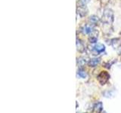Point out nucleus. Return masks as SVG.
<instances>
[{
  "instance_id": "nucleus-1",
  "label": "nucleus",
  "mask_w": 121,
  "mask_h": 113,
  "mask_svg": "<svg viewBox=\"0 0 121 113\" xmlns=\"http://www.w3.org/2000/svg\"><path fill=\"white\" fill-rule=\"evenodd\" d=\"M113 21V13L111 9L104 10L102 15V22L106 24H111Z\"/></svg>"
},
{
  "instance_id": "nucleus-2",
  "label": "nucleus",
  "mask_w": 121,
  "mask_h": 113,
  "mask_svg": "<svg viewBox=\"0 0 121 113\" xmlns=\"http://www.w3.org/2000/svg\"><path fill=\"white\" fill-rule=\"evenodd\" d=\"M98 81L101 85H104L110 79V74L106 71H102L97 76Z\"/></svg>"
},
{
  "instance_id": "nucleus-3",
  "label": "nucleus",
  "mask_w": 121,
  "mask_h": 113,
  "mask_svg": "<svg viewBox=\"0 0 121 113\" xmlns=\"http://www.w3.org/2000/svg\"><path fill=\"white\" fill-rule=\"evenodd\" d=\"M77 13L80 17H85L88 14V10L86 8V6L79 3V6L77 7Z\"/></svg>"
},
{
  "instance_id": "nucleus-4",
  "label": "nucleus",
  "mask_w": 121,
  "mask_h": 113,
  "mask_svg": "<svg viewBox=\"0 0 121 113\" xmlns=\"http://www.w3.org/2000/svg\"><path fill=\"white\" fill-rule=\"evenodd\" d=\"M81 31L83 34H86V35H91L95 32V29H93V27L92 26H89V25H85L83 26Z\"/></svg>"
},
{
  "instance_id": "nucleus-5",
  "label": "nucleus",
  "mask_w": 121,
  "mask_h": 113,
  "mask_svg": "<svg viewBox=\"0 0 121 113\" xmlns=\"http://www.w3.org/2000/svg\"><path fill=\"white\" fill-rule=\"evenodd\" d=\"M102 109H103L102 103L101 102H98L94 105L92 113H101L102 112Z\"/></svg>"
},
{
  "instance_id": "nucleus-6",
  "label": "nucleus",
  "mask_w": 121,
  "mask_h": 113,
  "mask_svg": "<svg viewBox=\"0 0 121 113\" xmlns=\"http://www.w3.org/2000/svg\"><path fill=\"white\" fill-rule=\"evenodd\" d=\"M92 48H93V50L95 51V52L96 54H100V53H102L105 50L104 45L102 44H97L95 45Z\"/></svg>"
},
{
  "instance_id": "nucleus-7",
  "label": "nucleus",
  "mask_w": 121,
  "mask_h": 113,
  "mask_svg": "<svg viewBox=\"0 0 121 113\" xmlns=\"http://www.w3.org/2000/svg\"><path fill=\"white\" fill-rule=\"evenodd\" d=\"M100 61H101V59L100 58H97V57L92 58V59H91L89 60L88 64H89V66L90 67H95L97 65H98V64H99Z\"/></svg>"
},
{
  "instance_id": "nucleus-8",
  "label": "nucleus",
  "mask_w": 121,
  "mask_h": 113,
  "mask_svg": "<svg viewBox=\"0 0 121 113\" xmlns=\"http://www.w3.org/2000/svg\"><path fill=\"white\" fill-rule=\"evenodd\" d=\"M77 47L78 51L79 52H83L85 51V45L80 39H77Z\"/></svg>"
},
{
  "instance_id": "nucleus-9",
  "label": "nucleus",
  "mask_w": 121,
  "mask_h": 113,
  "mask_svg": "<svg viewBox=\"0 0 121 113\" xmlns=\"http://www.w3.org/2000/svg\"><path fill=\"white\" fill-rule=\"evenodd\" d=\"M87 59L86 57H83V56H82V57H79L78 60H77V64L79 66H83L85 65V64L87 63Z\"/></svg>"
},
{
  "instance_id": "nucleus-10",
  "label": "nucleus",
  "mask_w": 121,
  "mask_h": 113,
  "mask_svg": "<svg viewBox=\"0 0 121 113\" xmlns=\"http://www.w3.org/2000/svg\"><path fill=\"white\" fill-rule=\"evenodd\" d=\"M89 21L93 24H97L98 21H99V18H98L95 15H92L89 17Z\"/></svg>"
},
{
  "instance_id": "nucleus-11",
  "label": "nucleus",
  "mask_w": 121,
  "mask_h": 113,
  "mask_svg": "<svg viewBox=\"0 0 121 113\" xmlns=\"http://www.w3.org/2000/svg\"><path fill=\"white\" fill-rule=\"evenodd\" d=\"M77 74H78L79 76L82 78H86L87 77V73H86V71L82 70V69H79Z\"/></svg>"
},
{
  "instance_id": "nucleus-12",
  "label": "nucleus",
  "mask_w": 121,
  "mask_h": 113,
  "mask_svg": "<svg viewBox=\"0 0 121 113\" xmlns=\"http://www.w3.org/2000/svg\"><path fill=\"white\" fill-rule=\"evenodd\" d=\"M113 63V62H111V63L107 62V63H105L104 65V67L108 68V69H110V68H111V66L112 65Z\"/></svg>"
},
{
  "instance_id": "nucleus-13",
  "label": "nucleus",
  "mask_w": 121,
  "mask_h": 113,
  "mask_svg": "<svg viewBox=\"0 0 121 113\" xmlns=\"http://www.w3.org/2000/svg\"><path fill=\"white\" fill-rule=\"evenodd\" d=\"M90 2V0H79V3L82 4V5H86L87 3H89Z\"/></svg>"
},
{
  "instance_id": "nucleus-14",
  "label": "nucleus",
  "mask_w": 121,
  "mask_h": 113,
  "mask_svg": "<svg viewBox=\"0 0 121 113\" xmlns=\"http://www.w3.org/2000/svg\"><path fill=\"white\" fill-rule=\"evenodd\" d=\"M103 113H107V112H103Z\"/></svg>"
}]
</instances>
